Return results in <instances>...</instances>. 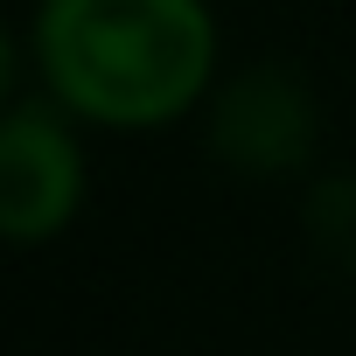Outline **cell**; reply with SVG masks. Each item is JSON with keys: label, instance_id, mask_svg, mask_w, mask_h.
<instances>
[{"label": "cell", "instance_id": "obj_1", "mask_svg": "<svg viewBox=\"0 0 356 356\" xmlns=\"http://www.w3.org/2000/svg\"><path fill=\"white\" fill-rule=\"evenodd\" d=\"M42 91L105 133H154L210 105L224 35L210 0H35Z\"/></svg>", "mask_w": 356, "mask_h": 356}, {"label": "cell", "instance_id": "obj_2", "mask_svg": "<svg viewBox=\"0 0 356 356\" xmlns=\"http://www.w3.org/2000/svg\"><path fill=\"white\" fill-rule=\"evenodd\" d=\"M84 119L56 98H15L0 112V245H49L91 196Z\"/></svg>", "mask_w": 356, "mask_h": 356}, {"label": "cell", "instance_id": "obj_5", "mask_svg": "<svg viewBox=\"0 0 356 356\" xmlns=\"http://www.w3.org/2000/svg\"><path fill=\"white\" fill-rule=\"evenodd\" d=\"M15 98H22V35L0 22V112H8Z\"/></svg>", "mask_w": 356, "mask_h": 356}, {"label": "cell", "instance_id": "obj_3", "mask_svg": "<svg viewBox=\"0 0 356 356\" xmlns=\"http://www.w3.org/2000/svg\"><path fill=\"white\" fill-rule=\"evenodd\" d=\"M314 133H321V105L307 77L286 63H252L210 91V147L245 175H293L314 154Z\"/></svg>", "mask_w": 356, "mask_h": 356}, {"label": "cell", "instance_id": "obj_4", "mask_svg": "<svg viewBox=\"0 0 356 356\" xmlns=\"http://www.w3.org/2000/svg\"><path fill=\"white\" fill-rule=\"evenodd\" d=\"M314 252L342 273H356V175H328V182L307 189V210H300Z\"/></svg>", "mask_w": 356, "mask_h": 356}]
</instances>
